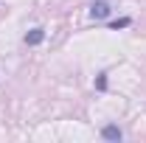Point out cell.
I'll return each mask as SVG.
<instances>
[{
  "label": "cell",
  "mask_w": 146,
  "mask_h": 143,
  "mask_svg": "<svg viewBox=\"0 0 146 143\" xmlns=\"http://www.w3.org/2000/svg\"><path fill=\"white\" fill-rule=\"evenodd\" d=\"M42 39H45V31H42V28H31V31L25 34V42H28V45H39Z\"/></svg>",
  "instance_id": "cell-3"
},
{
  "label": "cell",
  "mask_w": 146,
  "mask_h": 143,
  "mask_svg": "<svg viewBox=\"0 0 146 143\" xmlns=\"http://www.w3.org/2000/svg\"><path fill=\"white\" fill-rule=\"evenodd\" d=\"M90 14H93L96 20H104V17H110V3H107V0H96V3L90 6Z\"/></svg>",
  "instance_id": "cell-1"
},
{
  "label": "cell",
  "mask_w": 146,
  "mask_h": 143,
  "mask_svg": "<svg viewBox=\"0 0 146 143\" xmlns=\"http://www.w3.org/2000/svg\"><path fill=\"white\" fill-rule=\"evenodd\" d=\"M96 87H98V90H107V73H101V76L96 79Z\"/></svg>",
  "instance_id": "cell-5"
},
{
  "label": "cell",
  "mask_w": 146,
  "mask_h": 143,
  "mask_svg": "<svg viewBox=\"0 0 146 143\" xmlns=\"http://www.w3.org/2000/svg\"><path fill=\"white\" fill-rule=\"evenodd\" d=\"M129 23H132L129 17H121V20H115V23H110V28H112V31H118V28H127Z\"/></svg>",
  "instance_id": "cell-4"
},
{
  "label": "cell",
  "mask_w": 146,
  "mask_h": 143,
  "mask_svg": "<svg viewBox=\"0 0 146 143\" xmlns=\"http://www.w3.org/2000/svg\"><path fill=\"white\" fill-rule=\"evenodd\" d=\"M101 138H104V140H112V143H118L121 140V138H124V132H121V129H118V126H104V129H101Z\"/></svg>",
  "instance_id": "cell-2"
}]
</instances>
